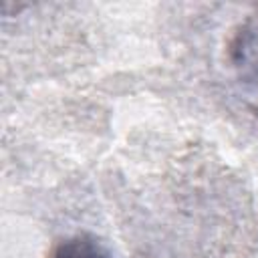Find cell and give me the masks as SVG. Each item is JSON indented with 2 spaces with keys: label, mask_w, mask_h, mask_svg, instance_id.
I'll list each match as a JSON object with an SVG mask.
<instances>
[{
  "label": "cell",
  "mask_w": 258,
  "mask_h": 258,
  "mask_svg": "<svg viewBox=\"0 0 258 258\" xmlns=\"http://www.w3.org/2000/svg\"><path fill=\"white\" fill-rule=\"evenodd\" d=\"M230 64L244 95L258 107V20L250 18L230 40Z\"/></svg>",
  "instance_id": "6da1fadb"
},
{
  "label": "cell",
  "mask_w": 258,
  "mask_h": 258,
  "mask_svg": "<svg viewBox=\"0 0 258 258\" xmlns=\"http://www.w3.org/2000/svg\"><path fill=\"white\" fill-rule=\"evenodd\" d=\"M46 258H113V256L93 238L73 236L58 242Z\"/></svg>",
  "instance_id": "7a4b0ae2"
}]
</instances>
